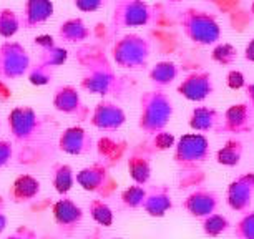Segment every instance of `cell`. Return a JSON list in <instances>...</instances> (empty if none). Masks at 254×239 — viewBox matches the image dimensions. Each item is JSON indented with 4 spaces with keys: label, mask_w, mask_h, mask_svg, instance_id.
I'll use <instances>...</instances> for the list:
<instances>
[{
    "label": "cell",
    "mask_w": 254,
    "mask_h": 239,
    "mask_svg": "<svg viewBox=\"0 0 254 239\" xmlns=\"http://www.w3.org/2000/svg\"><path fill=\"white\" fill-rule=\"evenodd\" d=\"M78 61L83 66L81 88L92 95H112L120 90L118 75L110 65L107 55L98 47L85 45L78 50Z\"/></svg>",
    "instance_id": "obj_1"
},
{
    "label": "cell",
    "mask_w": 254,
    "mask_h": 239,
    "mask_svg": "<svg viewBox=\"0 0 254 239\" xmlns=\"http://www.w3.org/2000/svg\"><path fill=\"white\" fill-rule=\"evenodd\" d=\"M180 27L185 37L196 45H214L221 38V27L211 12L185 8L180 15Z\"/></svg>",
    "instance_id": "obj_2"
},
{
    "label": "cell",
    "mask_w": 254,
    "mask_h": 239,
    "mask_svg": "<svg viewBox=\"0 0 254 239\" xmlns=\"http://www.w3.org/2000/svg\"><path fill=\"white\" fill-rule=\"evenodd\" d=\"M151 54V45L146 37L138 33H127L117 38L113 44L112 57L113 61L122 68L140 70L145 68Z\"/></svg>",
    "instance_id": "obj_3"
},
{
    "label": "cell",
    "mask_w": 254,
    "mask_h": 239,
    "mask_svg": "<svg viewBox=\"0 0 254 239\" xmlns=\"http://www.w3.org/2000/svg\"><path fill=\"white\" fill-rule=\"evenodd\" d=\"M156 15V7L146 0H117L110 17V25L113 30L145 27L155 22Z\"/></svg>",
    "instance_id": "obj_4"
},
{
    "label": "cell",
    "mask_w": 254,
    "mask_h": 239,
    "mask_svg": "<svg viewBox=\"0 0 254 239\" xmlns=\"http://www.w3.org/2000/svg\"><path fill=\"white\" fill-rule=\"evenodd\" d=\"M173 115V103L161 92H148L141 97L140 128L148 133H156L166 126Z\"/></svg>",
    "instance_id": "obj_5"
},
{
    "label": "cell",
    "mask_w": 254,
    "mask_h": 239,
    "mask_svg": "<svg viewBox=\"0 0 254 239\" xmlns=\"http://www.w3.org/2000/svg\"><path fill=\"white\" fill-rule=\"evenodd\" d=\"M30 66V55L22 44L12 40L0 44V78L18 80L28 73Z\"/></svg>",
    "instance_id": "obj_6"
},
{
    "label": "cell",
    "mask_w": 254,
    "mask_h": 239,
    "mask_svg": "<svg viewBox=\"0 0 254 239\" xmlns=\"http://www.w3.org/2000/svg\"><path fill=\"white\" fill-rule=\"evenodd\" d=\"M8 130L18 143L33 140L42 128V120L32 107H15L7 118Z\"/></svg>",
    "instance_id": "obj_7"
},
{
    "label": "cell",
    "mask_w": 254,
    "mask_h": 239,
    "mask_svg": "<svg viewBox=\"0 0 254 239\" xmlns=\"http://www.w3.org/2000/svg\"><path fill=\"white\" fill-rule=\"evenodd\" d=\"M178 92L191 102H203L213 93V78L208 71H194L181 82Z\"/></svg>",
    "instance_id": "obj_8"
},
{
    "label": "cell",
    "mask_w": 254,
    "mask_h": 239,
    "mask_svg": "<svg viewBox=\"0 0 254 239\" xmlns=\"http://www.w3.org/2000/svg\"><path fill=\"white\" fill-rule=\"evenodd\" d=\"M54 107L57 112H62L71 117H78L83 120L88 115V108L81 102L78 90L71 85L60 87L54 95Z\"/></svg>",
    "instance_id": "obj_9"
},
{
    "label": "cell",
    "mask_w": 254,
    "mask_h": 239,
    "mask_svg": "<svg viewBox=\"0 0 254 239\" xmlns=\"http://www.w3.org/2000/svg\"><path fill=\"white\" fill-rule=\"evenodd\" d=\"M125 112L118 105L110 102H100L92 113V125L103 131H115L125 123Z\"/></svg>",
    "instance_id": "obj_10"
},
{
    "label": "cell",
    "mask_w": 254,
    "mask_h": 239,
    "mask_svg": "<svg viewBox=\"0 0 254 239\" xmlns=\"http://www.w3.org/2000/svg\"><path fill=\"white\" fill-rule=\"evenodd\" d=\"M55 5L52 0H25L22 12V23L25 28H37L54 17Z\"/></svg>",
    "instance_id": "obj_11"
},
{
    "label": "cell",
    "mask_w": 254,
    "mask_h": 239,
    "mask_svg": "<svg viewBox=\"0 0 254 239\" xmlns=\"http://www.w3.org/2000/svg\"><path fill=\"white\" fill-rule=\"evenodd\" d=\"M59 146L68 155H83L92 150V136L83 128L70 126L60 135Z\"/></svg>",
    "instance_id": "obj_12"
},
{
    "label": "cell",
    "mask_w": 254,
    "mask_h": 239,
    "mask_svg": "<svg viewBox=\"0 0 254 239\" xmlns=\"http://www.w3.org/2000/svg\"><path fill=\"white\" fill-rule=\"evenodd\" d=\"M90 37V28L80 17L66 18L59 27V38L64 44H83Z\"/></svg>",
    "instance_id": "obj_13"
},
{
    "label": "cell",
    "mask_w": 254,
    "mask_h": 239,
    "mask_svg": "<svg viewBox=\"0 0 254 239\" xmlns=\"http://www.w3.org/2000/svg\"><path fill=\"white\" fill-rule=\"evenodd\" d=\"M253 112L249 105H234L224 115V130L239 133L251 126Z\"/></svg>",
    "instance_id": "obj_14"
},
{
    "label": "cell",
    "mask_w": 254,
    "mask_h": 239,
    "mask_svg": "<svg viewBox=\"0 0 254 239\" xmlns=\"http://www.w3.org/2000/svg\"><path fill=\"white\" fill-rule=\"evenodd\" d=\"M40 193V181L30 175H20L10 188V198L15 203L30 201Z\"/></svg>",
    "instance_id": "obj_15"
},
{
    "label": "cell",
    "mask_w": 254,
    "mask_h": 239,
    "mask_svg": "<svg viewBox=\"0 0 254 239\" xmlns=\"http://www.w3.org/2000/svg\"><path fill=\"white\" fill-rule=\"evenodd\" d=\"M208 150V141L201 135H186L181 138L178 145V155L186 160H196L203 158Z\"/></svg>",
    "instance_id": "obj_16"
},
{
    "label": "cell",
    "mask_w": 254,
    "mask_h": 239,
    "mask_svg": "<svg viewBox=\"0 0 254 239\" xmlns=\"http://www.w3.org/2000/svg\"><path fill=\"white\" fill-rule=\"evenodd\" d=\"M54 216L60 226H76L81 219V209L70 199H60L54 206Z\"/></svg>",
    "instance_id": "obj_17"
},
{
    "label": "cell",
    "mask_w": 254,
    "mask_h": 239,
    "mask_svg": "<svg viewBox=\"0 0 254 239\" xmlns=\"http://www.w3.org/2000/svg\"><path fill=\"white\" fill-rule=\"evenodd\" d=\"M22 27V15H18L12 8H0V37L8 40L15 37Z\"/></svg>",
    "instance_id": "obj_18"
},
{
    "label": "cell",
    "mask_w": 254,
    "mask_h": 239,
    "mask_svg": "<svg viewBox=\"0 0 254 239\" xmlns=\"http://www.w3.org/2000/svg\"><path fill=\"white\" fill-rule=\"evenodd\" d=\"M219 121V115L216 110L208 108V107H201L196 108L193 115H191V128L198 131H208L211 128H214V125Z\"/></svg>",
    "instance_id": "obj_19"
},
{
    "label": "cell",
    "mask_w": 254,
    "mask_h": 239,
    "mask_svg": "<svg viewBox=\"0 0 254 239\" xmlns=\"http://www.w3.org/2000/svg\"><path fill=\"white\" fill-rule=\"evenodd\" d=\"M105 168L100 165H93L90 168L81 170L78 175H76V181L83 186L85 189L88 191H97L100 186L105 183Z\"/></svg>",
    "instance_id": "obj_20"
},
{
    "label": "cell",
    "mask_w": 254,
    "mask_h": 239,
    "mask_svg": "<svg viewBox=\"0 0 254 239\" xmlns=\"http://www.w3.org/2000/svg\"><path fill=\"white\" fill-rule=\"evenodd\" d=\"M178 75V66H176L173 61H160L151 68L150 71V80L153 83L160 85H168L171 83Z\"/></svg>",
    "instance_id": "obj_21"
},
{
    "label": "cell",
    "mask_w": 254,
    "mask_h": 239,
    "mask_svg": "<svg viewBox=\"0 0 254 239\" xmlns=\"http://www.w3.org/2000/svg\"><path fill=\"white\" fill-rule=\"evenodd\" d=\"M66 59H68V52L57 44L47 47V49H42L40 55H38V61L47 66H52V68L62 66L66 61Z\"/></svg>",
    "instance_id": "obj_22"
},
{
    "label": "cell",
    "mask_w": 254,
    "mask_h": 239,
    "mask_svg": "<svg viewBox=\"0 0 254 239\" xmlns=\"http://www.w3.org/2000/svg\"><path fill=\"white\" fill-rule=\"evenodd\" d=\"M54 186L60 194L68 193L75 183V176L70 166L66 165H55L54 166Z\"/></svg>",
    "instance_id": "obj_23"
},
{
    "label": "cell",
    "mask_w": 254,
    "mask_h": 239,
    "mask_svg": "<svg viewBox=\"0 0 254 239\" xmlns=\"http://www.w3.org/2000/svg\"><path fill=\"white\" fill-rule=\"evenodd\" d=\"M54 70L55 68H52V66H47L44 63H40V61H37L35 65L30 66V70H28V73H27V78L33 87H45V85H49L52 82V78H54Z\"/></svg>",
    "instance_id": "obj_24"
},
{
    "label": "cell",
    "mask_w": 254,
    "mask_h": 239,
    "mask_svg": "<svg viewBox=\"0 0 254 239\" xmlns=\"http://www.w3.org/2000/svg\"><path fill=\"white\" fill-rule=\"evenodd\" d=\"M211 57L219 65H233L238 60V50L231 44H218L213 49Z\"/></svg>",
    "instance_id": "obj_25"
},
{
    "label": "cell",
    "mask_w": 254,
    "mask_h": 239,
    "mask_svg": "<svg viewBox=\"0 0 254 239\" xmlns=\"http://www.w3.org/2000/svg\"><path fill=\"white\" fill-rule=\"evenodd\" d=\"M90 209H92V216L100 224H103V226H110L112 224V211L108 209L107 204H103L102 201H95L92 203Z\"/></svg>",
    "instance_id": "obj_26"
},
{
    "label": "cell",
    "mask_w": 254,
    "mask_h": 239,
    "mask_svg": "<svg viewBox=\"0 0 254 239\" xmlns=\"http://www.w3.org/2000/svg\"><path fill=\"white\" fill-rule=\"evenodd\" d=\"M239 153H241V145L236 141H229L228 145L219 151V161H221V163H238Z\"/></svg>",
    "instance_id": "obj_27"
},
{
    "label": "cell",
    "mask_w": 254,
    "mask_h": 239,
    "mask_svg": "<svg viewBox=\"0 0 254 239\" xmlns=\"http://www.w3.org/2000/svg\"><path fill=\"white\" fill-rule=\"evenodd\" d=\"M105 3H107V0H73V5L76 7V10L85 13L98 12Z\"/></svg>",
    "instance_id": "obj_28"
},
{
    "label": "cell",
    "mask_w": 254,
    "mask_h": 239,
    "mask_svg": "<svg viewBox=\"0 0 254 239\" xmlns=\"http://www.w3.org/2000/svg\"><path fill=\"white\" fill-rule=\"evenodd\" d=\"M12 155H13L12 143L5 141V140H0V168H3V166H7L10 163Z\"/></svg>",
    "instance_id": "obj_29"
},
{
    "label": "cell",
    "mask_w": 254,
    "mask_h": 239,
    "mask_svg": "<svg viewBox=\"0 0 254 239\" xmlns=\"http://www.w3.org/2000/svg\"><path fill=\"white\" fill-rule=\"evenodd\" d=\"M228 85H229V88H233V90L244 87V75L238 70H231L228 73Z\"/></svg>",
    "instance_id": "obj_30"
},
{
    "label": "cell",
    "mask_w": 254,
    "mask_h": 239,
    "mask_svg": "<svg viewBox=\"0 0 254 239\" xmlns=\"http://www.w3.org/2000/svg\"><path fill=\"white\" fill-rule=\"evenodd\" d=\"M5 239H35V233H33L32 229L25 228V226H20Z\"/></svg>",
    "instance_id": "obj_31"
},
{
    "label": "cell",
    "mask_w": 254,
    "mask_h": 239,
    "mask_svg": "<svg viewBox=\"0 0 254 239\" xmlns=\"http://www.w3.org/2000/svg\"><path fill=\"white\" fill-rule=\"evenodd\" d=\"M35 45L42 50V49H47V47L55 45V40H54V37H50V35H40L35 38Z\"/></svg>",
    "instance_id": "obj_32"
},
{
    "label": "cell",
    "mask_w": 254,
    "mask_h": 239,
    "mask_svg": "<svg viewBox=\"0 0 254 239\" xmlns=\"http://www.w3.org/2000/svg\"><path fill=\"white\" fill-rule=\"evenodd\" d=\"M7 223H8V219L5 214V206H3V201H2V198H0V234L5 231Z\"/></svg>",
    "instance_id": "obj_33"
},
{
    "label": "cell",
    "mask_w": 254,
    "mask_h": 239,
    "mask_svg": "<svg viewBox=\"0 0 254 239\" xmlns=\"http://www.w3.org/2000/svg\"><path fill=\"white\" fill-rule=\"evenodd\" d=\"M244 57H246V60L254 63V37L249 40V44L246 45V49H244Z\"/></svg>",
    "instance_id": "obj_34"
},
{
    "label": "cell",
    "mask_w": 254,
    "mask_h": 239,
    "mask_svg": "<svg viewBox=\"0 0 254 239\" xmlns=\"http://www.w3.org/2000/svg\"><path fill=\"white\" fill-rule=\"evenodd\" d=\"M246 95H248V98H249V103H251V107H254V83L253 85H248Z\"/></svg>",
    "instance_id": "obj_35"
},
{
    "label": "cell",
    "mask_w": 254,
    "mask_h": 239,
    "mask_svg": "<svg viewBox=\"0 0 254 239\" xmlns=\"http://www.w3.org/2000/svg\"><path fill=\"white\" fill-rule=\"evenodd\" d=\"M168 3H178V2H181V0H166Z\"/></svg>",
    "instance_id": "obj_36"
},
{
    "label": "cell",
    "mask_w": 254,
    "mask_h": 239,
    "mask_svg": "<svg viewBox=\"0 0 254 239\" xmlns=\"http://www.w3.org/2000/svg\"><path fill=\"white\" fill-rule=\"evenodd\" d=\"M251 13L254 15V0H253V3H251Z\"/></svg>",
    "instance_id": "obj_37"
}]
</instances>
